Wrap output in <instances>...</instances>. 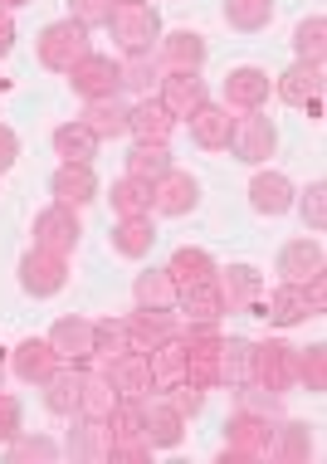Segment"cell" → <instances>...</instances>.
<instances>
[{
  "label": "cell",
  "instance_id": "6da1fadb",
  "mask_svg": "<svg viewBox=\"0 0 327 464\" xmlns=\"http://www.w3.org/2000/svg\"><path fill=\"white\" fill-rule=\"evenodd\" d=\"M103 30L112 34L118 54H152L161 40V15L157 5H112Z\"/></svg>",
  "mask_w": 327,
  "mask_h": 464
},
{
  "label": "cell",
  "instance_id": "7a4b0ae2",
  "mask_svg": "<svg viewBox=\"0 0 327 464\" xmlns=\"http://www.w3.org/2000/svg\"><path fill=\"white\" fill-rule=\"evenodd\" d=\"M88 49H93V44H88V30H83V24H73V20L44 24L40 40H34V54H40V64L49 73H69L88 54Z\"/></svg>",
  "mask_w": 327,
  "mask_h": 464
},
{
  "label": "cell",
  "instance_id": "3957f363",
  "mask_svg": "<svg viewBox=\"0 0 327 464\" xmlns=\"http://www.w3.org/2000/svg\"><path fill=\"white\" fill-rule=\"evenodd\" d=\"M225 147H230L235 161H245V167H264V161L279 152V128H274V118H264V108L259 112H240Z\"/></svg>",
  "mask_w": 327,
  "mask_h": 464
},
{
  "label": "cell",
  "instance_id": "277c9868",
  "mask_svg": "<svg viewBox=\"0 0 327 464\" xmlns=\"http://www.w3.org/2000/svg\"><path fill=\"white\" fill-rule=\"evenodd\" d=\"M30 235H34V249H49V255H64L69 259L73 249H79V235H83L79 210L64 206V200H54V206H44L40 216H34Z\"/></svg>",
  "mask_w": 327,
  "mask_h": 464
},
{
  "label": "cell",
  "instance_id": "5b68a950",
  "mask_svg": "<svg viewBox=\"0 0 327 464\" xmlns=\"http://www.w3.org/2000/svg\"><path fill=\"white\" fill-rule=\"evenodd\" d=\"M322 83H327V69L298 59V64H288L279 79H274V93H279V103L303 108L308 118H318V112H322Z\"/></svg>",
  "mask_w": 327,
  "mask_h": 464
},
{
  "label": "cell",
  "instance_id": "8992f818",
  "mask_svg": "<svg viewBox=\"0 0 327 464\" xmlns=\"http://www.w3.org/2000/svg\"><path fill=\"white\" fill-rule=\"evenodd\" d=\"M157 64L161 73H200L206 69V59H210V44H206V34L200 30H161V40H157Z\"/></svg>",
  "mask_w": 327,
  "mask_h": 464
},
{
  "label": "cell",
  "instance_id": "52a82bcc",
  "mask_svg": "<svg viewBox=\"0 0 327 464\" xmlns=\"http://www.w3.org/2000/svg\"><path fill=\"white\" fill-rule=\"evenodd\" d=\"M69 89L79 93L83 103H93V98H118V93H122V83H118V59L88 49L79 64L69 69Z\"/></svg>",
  "mask_w": 327,
  "mask_h": 464
},
{
  "label": "cell",
  "instance_id": "ba28073f",
  "mask_svg": "<svg viewBox=\"0 0 327 464\" xmlns=\"http://www.w3.org/2000/svg\"><path fill=\"white\" fill-rule=\"evenodd\" d=\"M15 274H20V288L30 298H54V294H64V284H69V259L30 245V255L20 259Z\"/></svg>",
  "mask_w": 327,
  "mask_h": 464
},
{
  "label": "cell",
  "instance_id": "9c48e42d",
  "mask_svg": "<svg viewBox=\"0 0 327 464\" xmlns=\"http://www.w3.org/2000/svg\"><path fill=\"white\" fill-rule=\"evenodd\" d=\"M293 357H298V347L279 343V337H264V343H255V382L269 386V392H279V396H288L298 386Z\"/></svg>",
  "mask_w": 327,
  "mask_h": 464
},
{
  "label": "cell",
  "instance_id": "30bf717a",
  "mask_svg": "<svg viewBox=\"0 0 327 464\" xmlns=\"http://www.w3.org/2000/svg\"><path fill=\"white\" fill-rule=\"evenodd\" d=\"M269 93H274V79L259 64H235L225 73V108L230 112H259L269 103Z\"/></svg>",
  "mask_w": 327,
  "mask_h": 464
},
{
  "label": "cell",
  "instance_id": "8fae6325",
  "mask_svg": "<svg viewBox=\"0 0 327 464\" xmlns=\"http://www.w3.org/2000/svg\"><path fill=\"white\" fill-rule=\"evenodd\" d=\"M196 206H200V181L191 177V171L171 167L167 177L152 181V210H157V216L181 220V216H191Z\"/></svg>",
  "mask_w": 327,
  "mask_h": 464
},
{
  "label": "cell",
  "instance_id": "7c38bea8",
  "mask_svg": "<svg viewBox=\"0 0 327 464\" xmlns=\"http://www.w3.org/2000/svg\"><path fill=\"white\" fill-rule=\"evenodd\" d=\"M128 323V347L132 353H157V347H167L176 333H181V318H176V308H137Z\"/></svg>",
  "mask_w": 327,
  "mask_h": 464
},
{
  "label": "cell",
  "instance_id": "4fadbf2b",
  "mask_svg": "<svg viewBox=\"0 0 327 464\" xmlns=\"http://www.w3.org/2000/svg\"><path fill=\"white\" fill-rule=\"evenodd\" d=\"M318 455V425H308V420H274V430H269V459L274 464H303Z\"/></svg>",
  "mask_w": 327,
  "mask_h": 464
},
{
  "label": "cell",
  "instance_id": "5bb4252c",
  "mask_svg": "<svg viewBox=\"0 0 327 464\" xmlns=\"http://www.w3.org/2000/svg\"><path fill=\"white\" fill-rule=\"evenodd\" d=\"M44 343L54 347L59 367H88V362H93V323L79 318V313H73V318H59Z\"/></svg>",
  "mask_w": 327,
  "mask_h": 464
},
{
  "label": "cell",
  "instance_id": "9a60e30c",
  "mask_svg": "<svg viewBox=\"0 0 327 464\" xmlns=\"http://www.w3.org/2000/svg\"><path fill=\"white\" fill-rule=\"evenodd\" d=\"M216 288L225 298V313H249L264 298V274L255 265H225L216 269Z\"/></svg>",
  "mask_w": 327,
  "mask_h": 464
},
{
  "label": "cell",
  "instance_id": "2e32d148",
  "mask_svg": "<svg viewBox=\"0 0 327 464\" xmlns=\"http://www.w3.org/2000/svg\"><path fill=\"white\" fill-rule=\"evenodd\" d=\"M98 191H103V186H98V171L88 167V161H59V171L49 177V196L64 200V206H73V210L93 206Z\"/></svg>",
  "mask_w": 327,
  "mask_h": 464
},
{
  "label": "cell",
  "instance_id": "e0dca14e",
  "mask_svg": "<svg viewBox=\"0 0 327 464\" xmlns=\"http://www.w3.org/2000/svg\"><path fill=\"white\" fill-rule=\"evenodd\" d=\"M269 430H274V420L249 416V411H235V416L225 420V445L240 450L249 464H264L269 459Z\"/></svg>",
  "mask_w": 327,
  "mask_h": 464
},
{
  "label": "cell",
  "instance_id": "ac0fdd59",
  "mask_svg": "<svg viewBox=\"0 0 327 464\" xmlns=\"http://www.w3.org/2000/svg\"><path fill=\"white\" fill-rule=\"evenodd\" d=\"M186 128H191V142L200 147V152H225L235 118H230V108H225V103H210V98H206V103L186 118Z\"/></svg>",
  "mask_w": 327,
  "mask_h": 464
},
{
  "label": "cell",
  "instance_id": "d6986e66",
  "mask_svg": "<svg viewBox=\"0 0 327 464\" xmlns=\"http://www.w3.org/2000/svg\"><path fill=\"white\" fill-rule=\"evenodd\" d=\"M293 181L284 177V171H255V181H249V206L259 210V216H269V220H279L293 210Z\"/></svg>",
  "mask_w": 327,
  "mask_h": 464
},
{
  "label": "cell",
  "instance_id": "ffe728a7",
  "mask_svg": "<svg viewBox=\"0 0 327 464\" xmlns=\"http://www.w3.org/2000/svg\"><path fill=\"white\" fill-rule=\"evenodd\" d=\"M10 372H15L24 386H44L49 376L59 372V357L44 337H24V343H15V353H10Z\"/></svg>",
  "mask_w": 327,
  "mask_h": 464
},
{
  "label": "cell",
  "instance_id": "44dd1931",
  "mask_svg": "<svg viewBox=\"0 0 327 464\" xmlns=\"http://www.w3.org/2000/svg\"><path fill=\"white\" fill-rule=\"evenodd\" d=\"M157 103L167 108L176 122H181V118H191V112L206 103V83H200V73H161Z\"/></svg>",
  "mask_w": 327,
  "mask_h": 464
},
{
  "label": "cell",
  "instance_id": "7402d4cb",
  "mask_svg": "<svg viewBox=\"0 0 327 464\" xmlns=\"http://www.w3.org/2000/svg\"><path fill=\"white\" fill-rule=\"evenodd\" d=\"M171 132H176V118L157 103V98H137V103L128 108V137H137V142L167 147Z\"/></svg>",
  "mask_w": 327,
  "mask_h": 464
},
{
  "label": "cell",
  "instance_id": "603a6c76",
  "mask_svg": "<svg viewBox=\"0 0 327 464\" xmlns=\"http://www.w3.org/2000/svg\"><path fill=\"white\" fill-rule=\"evenodd\" d=\"M259 318H269L274 328H298L303 318H313V308H308V298H303V284H279V288H269V294L259 298Z\"/></svg>",
  "mask_w": 327,
  "mask_h": 464
},
{
  "label": "cell",
  "instance_id": "cb8c5ba5",
  "mask_svg": "<svg viewBox=\"0 0 327 464\" xmlns=\"http://www.w3.org/2000/svg\"><path fill=\"white\" fill-rule=\"evenodd\" d=\"M142 435H147V445H152V450H176L186 440V416L171 406V401H152V396H147Z\"/></svg>",
  "mask_w": 327,
  "mask_h": 464
},
{
  "label": "cell",
  "instance_id": "d4e9b609",
  "mask_svg": "<svg viewBox=\"0 0 327 464\" xmlns=\"http://www.w3.org/2000/svg\"><path fill=\"white\" fill-rule=\"evenodd\" d=\"M112 255L118 259H147L157 245V225L152 216H128V220H112V235H108Z\"/></svg>",
  "mask_w": 327,
  "mask_h": 464
},
{
  "label": "cell",
  "instance_id": "484cf974",
  "mask_svg": "<svg viewBox=\"0 0 327 464\" xmlns=\"http://www.w3.org/2000/svg\"><path fill=\"white\" fill-rule=\"evenodd\" d=\"M216 269H220L216 255H210V249H200V245H181L167 259V274H171L176 294H181V288H196V284H210V279H216Z\"/></svg>",
  "mask_w": 327,
  "mask_h": 464
},
{
  "label": "cell",
  "instance_id": "4316f807",
  "mask_svg": "<svg viewBox=\"0 0 327 464\" xmlns=\"http://www.w3.org/2000/svg\"><path fill=\"white\" fill-rule=\"evenodd\" d=\"M103 376L112 382V392L118 396H152L157 386H152V367H147V353H122V357H112Z\"/></svg>",
  "mask_w": 327,
  "mask_h": 464
},
{
  "label": "cell",
  "instance_id": "83f0119b",
  "mask_svg": "<svg viewBox=\"0 0 327 464\" xmlns=\"http://www.w3.org/2000/svg\"><path fill=\"white\" fill-rule=\"evenodd\" d=\"M322 269V240H313V235H303V240H288L279 249V274L284 284H303L313 279V274Z\"/></svg>",
  "mask_w": 327,
  "mask_h": 464
},
{
  "label": "cell",
  "instance_id": "f1b7e54d",
  "mask_svg": "<svg viewBox=\"0 0 327 464\" xmlns=\"http://www.w3.org/2000/svg\"><path fill=\"white\" fill-rule=\"evenodd\" d=\"M83 372L88 367H59L49 382L40 386L44 392V411L49 416H73L79 411V392H83Z\"/></svg>",
  "mask_w": 327,
  "mask_h": 464
},
{
  "label": "cell",
  "instance_id": "f546056e",
  "mask_svg": "<svg viewBox=\"0 0 327 464\" xmlns=\"http://www.w3.org/2000/svg\"><path fill=\"white\" fill-rule=\"evenodd\" d=\"M83 122L98 142H118V137H128V103L122 98H93L83 108Z\"/></svg>",
  "mask_w": 327,
  "mask_h": 464
},
{
  "label": "cell",
  "instance_id": "4dcf8cb0",
  "mask_svg": "<svg viewBox=\"0 0 327 464\" xmlns=\"http://www.w3.org/2000/svg\"><path fill=\"white\" fill-rule=\"evenodd\" d=\"M73 430H69V445H64V455L69 459H83V464H93V459H103L108 455V425L103 420H88L73 411Z\"/></svg>",
  "mask_w": 327,
  "mask_h": 464
},
{
  "label": "cell",
  "instance_id": "1f68e13d",
  "mask_svg": "<svg viewBox=\"0 0 327 464\" xmlns=\"http://www.w3.org/2000/svg\"><path fill=\"white\" fill-rule=\"evenodd\" d=\"M176 313H181L186 323H220L225 318V298H220L216 279L196 284V288H181V294H176Z\"/></svg>",
  "mask_w": 327,
  "mask_h": 464
},
{
  "label": "cell",
  "instance_id": "d6a6232c",
  "mask_svg": "<svg viewBox=\"0 0 327 464\" xmlns=\"http://www.w3.org/2000/svg\"><path fill=\"white\" fill-rule=\"evenodd\" d=\"M255 382V343L249 337H220V386Z\"/></svg>",
  "mask_w": 327,
  "mask_h": 464
},
{
  "label": "cell",
  "instance_id": "836d02e7",
  "mask_svg": "<svg viewBox=\"0 0 327 464\" xmlns=\"http://www.w3.org/2000/svg\"><path fill=\"white\" fill-rule=\"evenodd\" d=\"M225 337V333H220ZM220 337H200V343H186V382L196 386H220Z\"/></svg>",
  "mask_w": 327,
  "mask_h": 464
},
{
  "label": "cell",
  "instance_id": "e575fe53",
  "mask_svg": "<svg viewBox=\"0 0 327 464\" xmlns=\"http://www.w3.org/2000/svg\"><path fill=\"white\" fill-rule=\"evenodd\" d=\"M49 142H54V152L64 157V161H88V167H93L98 147H103L93 132H88V122H83V118H73V122H59Z\"/></svg>",
  "mask_w": 327,
  "mask_h": 464
},
{
  "label": "cell",
  "instance_id": "d590c367",
  "mask_svg": "<svg viewBox=\"0 0 327 464\" xmlns=\"http://www.w3.org/2000/svg\"><path fill=\"white\" fill-rule=\"evenodd\" d=\"M118 83L137 98H152V89L161 83V64L157 54H122L118 59Z\"/></svg>",
  "mask_w": 327,
  "mask_h": 464
},
{
  "label": "cell",
  "instance_id": "8d00e7d4",
  "mask_svg": "<svg viewBox=\"0 0 327 464\" xmlns=\"http://www.w3.org/2000/svg\"><path fill=\"white\" fill-rule=\"evenodd\" d=\"M147 367H152V386H157V392H171L176 382H186V343H181V337H171L167 347L147 353Z\"/></svg>",
  "mask_w": 327,
  "mask_h": 464
},
{
  "label": "cell",
  "instance_id": "74e56055",
  "mask_svg": "<svg viewBox=\"0 0 327 464\" xmlns=\"http://www.w3.org/2000/svg\"><path fill=\"white\" fill-rule=\"evenodd\" d=\"M108 200H112V216H118V220L152 216V186L137 181V177H118V181H112V191H108Z\"/></svg>",
  "mask_w": 327,
  "mask_h": 464
},
{
  "label": "cell",
  "instance_id": "f35d334b",
  "mask_svg": "<svg viewBox=\"0 0 327 464\" xmlns=\"http://www.w3.org/2000/svg\"><path fill=\"white\" fill-rule=\"evenodd\" d=\"M220 15H225L230 30L259 34V30H269V20H274V0H225Z\"/></svg>",
  "mask_w": 327,
  "mask_h": 464
},
{
  "label": "cell",
  "instance_id": "ab89813d",
  "mask_svg": "<svg viewBox=\"0 0 327 464\" xmlns=\"http://www.w3.org/2000/svg\"><path fill=\"white\" fill-rule=\"evenodd\" d=\"M132 304L137 308H176V284L167 269H147L132 279Z\"/></svg>",
  "mask_w": 327,
  "mask_h": 464
},
{
  "label": "cell",
  "instance_id": "60d3db41",
  "mask_svg": "<svg viewBox=\"0 0 327 464\" xmlns=\"http://www.w3.org/2000/svg\"><path fill=\"white\" fill-rule=\"evenodd\" d=\"M118 392H112V382L103 372H83V392H79V416L88 420H108V411L118 406Z\"/></svg>",
  "mask_w": 327,
  "mask_h": 464
},
{
  "label": "cell",
  "instance_id": "b9f144b4",
  "mask_svg": "<svg viewBox=\"0 0 327 464\" xmlns=\"http://www.w3.org/2000/svg\"><path fill=\"white\" fill-rule=\"evenodd\" d=\"M59 455H64V450H59L54 440H49V435H15V440H5V464H54Z\"/></svg>",
  "mask_w": 327,
  "mask_h": 464
},
{
  "label": "cell",
  "instance_id": "7bdbcfd3",
  "mask_svg": "<svg viewBox=\"0 0 327 464\" xmlns=\"http://www.w3.org/2000/svg\"><path fill=\"white\" fill-rule=\"evenodd\" d=\"M171 167H176L171 152H167V147H157V142H137L132 152H128V177L147 181V186H152L157 177H167Z\"/></svg>",
  "mask_w": 327,
  "mask_h": 464
},
{
  "label": "cell",
  "instance_id": "ee69618b",
  "mask_svg": "<svg viewBox=\"0 0 327 464\" xmlns=\"http://www.w3.org/2000/svg\"><path fill=\"white\" fill-rule=\"evenodd\" d=\"M235 392V411H249V416H264V420H279L284 416V396L269 392L259 382H245V386H230Z\"/></svg>",
  "mask_w": 327,
  "mask_h": 464
},
{
  "label": "cell",
  "instance_id": "f6af8a7d",
  "mask_svg": "<svg viewBox=\"0 0 327 464\" xmlns=\"http://www.w3.org/2000/svg\"><path fill=\"white\" fill-rule=\"evenodd\" d=\"M293 372H298V386H303L308 396H322V392H327V347H322V343L298 347Z\"/></svg>",
  "mask_w": 327,
  "mask_h": 464
},
{
  "label": "cell",
  "instance_id": "bcb514c9",
  "mask_svg": "<svg viewBox=\"0 0 327 464\" xmlns=\"http://www.w3.org/2000/svg\"><path fill=\"white\" fill-rule=\"evenodd\" d=\"M122 353H132L128 347V323L122 318H98L93 323V362H112Z\"/></svg>",
  "mask_w": 327,
  "mask_h": 464
},
{
  "label": "cell",
  "instance_id": "7dc6e473",
  "mask_svg": "<svg viewBox=\"0 0 327 464\" xmlns=\"http://www.w3.org/2000/svg\"><path fill=\"white\" fill-rule=\"evenodd\" d=\"M293 54L308 59V64H322V54H327V20H322V15L298 20V30H293Z\"/></svg>",
  "mask_w": 327,
  "mask_h": 464
},
{
  "label": "cell",
  "instance_id": "c3c4849f",
  "mask_svg": "<svg viewBox=\"0 0 327 464\" xmlns=\"http://www.w3.org/2000/svg\"><path fill=\"white\" fill-rule=\"evenodd\" d=\"M293 206L303 210V220H308L313 235L327 230V181H313L308 191H303V200H293Z\"/></svg>",
  "mask_w": 327,
  "mask_h": 464
},
{
  "label": "cell",
  "instance_id": "681fc988",
  "mask_svg": "<svg viewBox=\"0 0 327 464\" xmlns=\"http://www.w3.org/2000/svg\"><path fill=\"white\" fill-rule=\"evenodd\" d=\"M112 15V0H69V20L83 30H103Z\"/></svg>",
  "mask_w": 327,
  "mask_h": 464
},
{
  "label": "cell",
  "instance_id": "f907efd6",
  "mask_svg": "<svg viewBox=\"0 0 327 464\" xmlns=\"http://www.w3.org/2000/svg\"><path fill=\"white\" fill-rule=\"evenodd\" d=\"M152 455H157V450L152 445H147V435H142V440H108V464H152Z\"/></svg>",
  "mask_w": 327,
  "mask_h": 464
},
{
  "label": "cell",
  "instance_id": "816d5d0a",
  "mask_svg": "<svg viewBox=\"0 0 327 464\" xmlns=\"http://www.w3.org/2000/svg\"><path fill=\"white\" fill-rule=\"evenodd\" d=\"M167 401H171L176 411H181L186 420H191V416H200V411H206V386H196V382H176L171 392H167Z\"/></svg>",
  "mask_w": 327,
  "mask_h": 464
},
{
  "label": "cell",
  "instance_id": "f5cc1de1",
  "mask_svg": "<svg viewBox=\"0 0 327 464\" xmlns=\"http://www.w3.org/2000/svg\"><path fill=\"white\" fill-rule=\"evenodd\" d=\"M20 430H24V406L10 392H0V445L15 440Z\"/></svg>",
  "mask_w": 327,
  "mask_h": 464
},
{
  "label": "cell",
  "instance_id": "db71d44e",
  "mask_svg": "<svg viewBox=\"0 0 327 464\" xmlns=\"http://www.w3.org/2000/svg\"><path fill=\"white\" fill-rule=\"evenodd\" d=\"M303 298H308V308H313V318H318V313L327 308V274L318 269L313 274V279H303Z\"/></svg>",
  "mask_w": 327,
  "mask_h": 464
},
{
  "label": "cell",
  "instance_id": "11a10c76",
  "mask_svg": "<svg viewBox=\"0 0 327 464\" xmlns=\"http://www.w3.org/2000/svg\"><path fill=\"white\" fill-rule=\"evenodd\" d=\"M15 161H20V137L10 132L5 122H0V177H5V171L15 167Z\"/></svg>",
  "mask_w": 327,
  "mask_h": 464
},
{
  "label": "cell",
  "instance_id": "9f6ffc18",
  "mask_svg": "<svg viewBox=\"0 0 327 464\" xmlns=\"http://www.w3.org/2000/svg\"><path fill=\"white\" fill-rule=\"evenodd\" d=\"M10 49H15V15H10V10H0V59H5Z\"/></svg>",
  "mask_w": 327,
  "mask_h": 464
},
{
  "label": "cell",
  "instance_id": "6f0895ef",
  "mask_svg": "<svg viewBox=\"0 0 327 464\" xmlns=\"http://www.w3.org/2000/svg\"><path fill=\"white\" fill-rule=\"evenodd\" d=\"M30 5V0H0V10H10V15H15V10H24Z\"/></svg>",
  "mask_w": 327,
  "mask_h": 464
},
{
  "label": "cell",
  "instance_id": "680465c9",
  "mask_svg": "<svg viewBox=\"0 0 327 464\" xmlns=\"http://www.w3.org/2000/svg\"><path fill=\"white\" fill-rule=\"evenodd\" d=\"M112 5H147V0H112Z\"/></svg>",
  "mask_w": 327,
  "mask_h": 464
},
{
  "label": "cell",
  "instance_id": "91938a15",
  "mask_svg": "<svg viewBox=\"0 0 327 464\" xmlns=\"http://www.w3.org/2000/svg\"><path fill=\"white\" fill-rule=\"evenodd\" d=\"M0 392H5V357H0Z\"/></svg>",
  "mask_w": 327,
  "mask_h": 464
}]
</instances>
